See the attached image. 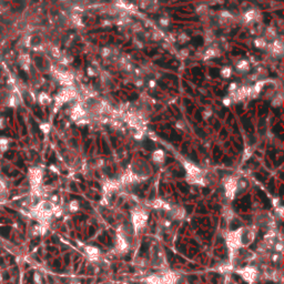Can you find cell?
Listing matches in <instances>:
<instances>
[{
	"mask_svg": "<svg viewBox=\"0 0 284 284\" xmlns=\"http://www.w3.org/2000/svg\"><path fill=\"white\" fill-rule=\"evenodd\" d=\"M218 53H216V50L215 49H209L208 51H206V53H204V59H210V58H213L215 57Z\"/></svg>",
	"mask_w": 284,
	"mask_h": 284,
	"instance_id": "8992f818",
	"label": "cell"
},
{
	"mask_svg": "<svg viewBox=\"0 0 284 284\" xmlns=\"http://www.w3.org/2000/svg\"><path fill=\"white\" fill-rule=\"evenodd\" d=\"M236 69L240 72H246L250 69V65L246 60H240L236 63Z\"/></svg>",
	"mask_w": 284,
	"mask_h": 284,
	"instance_id": "7a4b0ae2",
	"label": "cell"
},
{
	"mask_svg": "<svg viewBox=\"0 0 284 284\" xmlns=\"http://www.w3.org/2000/svg\"><path fill=\"white\" fill-rule=\"evenodd\" d=\"M222 102H223V105H230L232 103L231 97H227V98H224Z\"/></svg>",
	"mask_w": 284,
	"mask_h": 284,
	"instance_id": "4fadbf2b",
	"label": "cell"
},
{
	"mask_svg": "<svg viewBox=\"0 0 284 284\" xmlns=\"http://www.w3.org/2000/svg\"><path fill=\"white\" fill-rule=\"evenodd\" d=\"M255 46L258 48H264V47H267V41L264 39H256L255 40Z\"/></svg>",
	"mask_w": 284,
	"mask_h": 284,
	"instance_id": "30bf717a",
	"label": "cell"
},
{
	"mask_svg": "<svg viewBox=\"0 0 284 284\" xmlns=\"http://www.w3.org/2000/svg\"><path fill=\"white\" fill-rule=\"evenodd\" d=\"M236 90H238V84H236V83H231L230 87H229V91L231 92V93H233V92L236 91Z\"/></svg>",
	"mask_w": 284,
	"mask_h": 284,
	"instance_id": "7c38bea8",
	"label": "cell"
},
{
	"mask_svg": "<svg viewBox=\"0 0 284 284\" xmlns=\"http://www.w3.org/2000/svg\"><path fill=\"white\" fill-rule=\"evenodd\" d=\"M168 22H169V21H168V20H166V19H161V20H160V23H161L162 26H168V25H169Z\"/></svg>",
	"mask_w": 284,
	"mask_h": 284,
	"instance_id": "9a60e30c",
	"label": "cell"
},
{
	"mask_svg": "<svg viewBox=\"0 0 284 284\" xmlns=\"http://www.w3.org/2000/svg\"><path fill=\"white\" fill-rule=\"evenodd\" d=\"M232 73V70L230 67H224L222 70H221V76L223 78H229Z\"/></svg>",
	"mask_w": 284,
	"mask_h": 284,
	"instance_id": "ba28073f",
	"label": "cell"
},
{
	"mask_svg": "<svg viewBox=\"0 0 284 284\" xmlns=\"http://www.w3.org/2000/svg\"><path fill=\"white\" fill-rule=\"evenodd\" d=\"M40 129H41V131L44 132V133H48L49 131H50V124L49 123H42L41 126H40Z\"/></svg>",
	"mask_w": 284,
	"mask_h": 284,
	"instance_id": "8fae6325",
	"label": "cell"
},
{
	"mask_svg": "<svg viewBox=\"0 0 284 284\" xmlns=\"http://www.w3.org/2000/svg\"><path fill=\"white\" fill-rule=\"evenodd\" d=\"M4 126H6V121L4 119H0V129H4Z\"/></svg>",
	"mask_w": 284,
	"mask_h": 284,
	"instance_id": "5bb4252c",
	"label": "cell"
},
{
	"mask_svg": "<svg viewBox=\"0 0 284 284\" xmlns=\"http://www.w3.org/2000/svg\"><path fill=\"white\" fill-rule=\"evenodd\" d=\"M38 100H39V102L41 103V105H48V103H50V101H51V99H50V97L47 94V93H44V92H42V93H40L39 97H38Z\"/></svg>",
	"mask_w": 284,
	"mask_h": 284,
	"instance_id": "3957f363",
	"label": "cell"
},
{
	"mask_svg": "<svg viewBox=\"0 0 284 284\" xmlns=\"http://www.w3.org/2000/svg\"><path fill=\"white\" fill-rule=\"evenodd\" d=\"M20 63H21L22 68L25 69V70H28L29 69V66H30V59H29V57L28 56H21L20 57Z\"/></svg>",
	"mask_w": 284,
	"mask_h": 284,
	"instance_id": "5b68a950",
	"label": "cell"
},
{
	"mask_svg": "<svg viewBox=\"0 0 284 284\" xmlns=\"http://www.w3.org/2000/svg\"><path fill=\"white\" fill-rule=\"evenodd\" d=\"M163 157H164V153H163V151H162V150H158V151H155V152H154V154H153V159H154V160H157V161H160V160H162V159H163Z\"/></svg>",
	"mask_w": 284,
	"mask_h": 284,
	"instance_id": "9c48e42d",
	"label": "cell"
},
{
	"mask_svg": "<svg viewBox=\"0 0 284 284\" xmlns=\"http://www.w3.org/2000/svg\"><path fill=\"white\" fill-rule=\"evenodd\" d=\"M271 50L274 56H277V54H281V53H282V51H283V44H282V42H281L280 40H275V41L273 42V44H272L271 47Z\"/></svg>",
	"mask_w": 284,
	"mask_h": 284,
	"instance_id": "6da1fadb",
	"label": "cell"
},
{
	"mask_svg": "<svg viewBox=\"0 0 284 284\" xmlns=\"http://www.w3.org/2000/svg\"><path fill=\"white\" fill-rule=\"evenodd\" d=\"M8 142L9 140L6 138H0V150L1 151H6L8 149Z\"/></svg>",
	"mask_w": 284,
	"mask_h": 284,
	"instance_id": "52a82bcc",
	"label": "cell"
},
{
	"mask_svg": "<svg viewBox=\"0 0 284 284\" xmlns=\"http://www.w3.org/2000/svg\"><path fill=\"white\" fill-rule=\"evenodd\" d=\"M256 16H258L256 11H254V10L248 11V12H246V13L244 15V20H245L246 22H251V21H253V20H255Z\"/></svg>",
	"mask_w": 284,
	"mask_h": 284,
	"instance_id": "277c9868",
	"label": "cell"
},
{
	"mask_svg": "<svg viewBox=\"0 0 284 284\" xmlns=\"http://www.w3.org/2000/svg\"><path fill=\"white\" fill-rule=\"evenodd\" d=\"M150 87H154V82L153 81H150Z\"/></svg>",
	"mask_w": 284,
	"mask_h": 284,
	"instance_id": "2e32d148",
	"label": "cell"
}]
</instances>
